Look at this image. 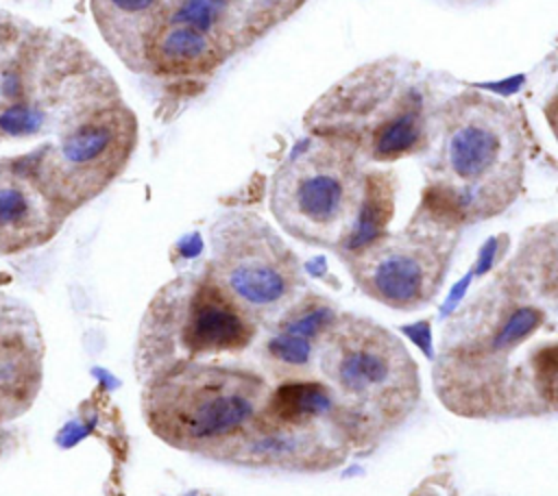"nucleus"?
<instances>
[{"mask_svg": "<svg viewBox=\"0 0 558 496\" xmlns=\"http://www.w3.org/2000/svg\"><path fill=\"white\" fill-rule=\"evenodd\" d=\"M268 396V381L255 372L185 361L146 381L142 409L161 442L222 459L262 416Z\"/></svg>", "mask_w": 558, "mask_h": 496, "instance_id": "f257e3e1", "label": "nucleus"}, {"mask_svg": "<svg viewBox=\"0 0 558 496\" xmlns=\"http://www.w3.org/2000/svg\"><path fill=\"white\" fill-rule=\"evenodd\" d=\"M440 170L456 187L451 207L475 209L488 200V185L510 174L517 161L519 128L506 107L482 96H460L447 104L440 120Z\"/></svg>", "mask_w": 558, "mask_h": 496, "instance_id": "f03ea898", "label": "nucleus"}, {"mask_svg": "<svg viewBox=\"0 0 558 496\" xmlns=\"http://www.w3.org/2000/svg\"><path fill=\"white\" fill-rule=\"evenodd\" d=\"M218 281L248 313L279 309L296 287V263L255 215H233L214 233Z\"/></svg>", "mask_w": 558, "mask_h": 496, "instance_id": "7ed1b4c3", "label": "nucleus"}, {"mask_svg": "<svg viewBox=\"0 0 558 496\" xmlns=\"http://www.w3.org/2000/svg\"><path fill=\"white\" fill-rule=\"evenodd\" d=\"M253 337L251 313L220 283H203L174 328L142 337L137 368L148 381L177 363L240 352Z\"/></svg>", "mask_w": 558, "mask_h": 496, "instance_id": "20e7f679", "label": "nucleus"}, {"mask_svg": "<svg viewBox=\"0 0 558 496\" xmlns=\"http://www.w3.org/2000/svg\"><path fill=\"white\" fill-rule=\"evenodd\" d=\"M275 213L299 237L327 239L355 209V172L340 154H314L275 185Z\"/></svg>", "mask_w": 558, "mask_h": 496, "instance_id": "39448f33", "label": "nucleus"}, {"mask_svg": "<svg viewBox=\"0 0 558 496\" xmlns=\"http://www.w3.org/2000/svg\"><path fill=\"white\" fill-rule=\"evenodd\" d=\"M399 348L390 337L366 324H351L329 333L320 352V370L344 409H355L390 385Z\"/></svg>", "mask_w": 558, "mask_h": 496, "instance_id": "423d86ee", "label": "nucleus"}, {"mask_svg": "<svg viewBox=\"0 0 558 496\" xmlns=\"http://www.w3.org/2000/svg\"><path fill=\"white\" fill-rule=\"evenodd\" d=\"M225 461L286 470H318L331 461V448L316 426H294L259 416L229 448Z\"/></svg>", "mask_w": 558, "mask_h": 496, "instance_id": "0eeeda50", "label": "nucleus"}, {"mask_svg": "<svg viewBox=\"0 0 558 496\" xmlns=\"http://www.w3.org/2000/svg\"><path fill=\"white\" fill-rule=\"evenodd\" d=\"M438 259L416 244H390L373 250L357 270L364 289L390 305L414 307L425 300L440 278H436Z\"/></svg>", "mask_w": 558, "mask_h": 496, "instance_id": "6e6552de", "label": "nucleus"}, {"mask_svg": "<svg viewBox=\"0 0 558 496\" xmlns=\"http://www.w3.org/2000/svg\"><path fill=\"white\" fill-rule=\"evenodd\" d=\"M333 407L336 398L329 385L318 381H288L270 389L262 416L283 424L316 426V420L329 416Z\"/></svg>", "mask_w": 558, "mask_h": 496, "instance_id": "1a4fd4ad", "label": "nucleus"}, {"mask_svg": "<svg viewBox=\"0 0 558 496\" xmlns=\"http://www.w3.org/2000/svg\"><path fill=\"white\" fill-rule=\"evenodd\" d=\"M425 137V115L421 96L401 111L379 124L373 133V154L377 159H395L418 148Z\"/></svg>", "mask_w": 558, "mask_h": 496, "instance_id": "9d476101", "label": "nucleus"}, {"mask_svg": "<svg viewBox=\"0 0 558 496\" xmlns=\"http://www.w3.org/2000/svg\"><path fill=\"white\" fill-rule=\"evenodd\" d=\"M390 209H392V200H390L388 187L381 183H368L364 198L357 207L353 226L347 235V248L364 250L371 244H375L381 235V228L386 226Z\"/></svg>", "mask_w": 558, "mask_h": 496, "instance_id": "9b49d317", "label": "nucleus"}, {"mask_svg": "<svg viewBox=\"0 0 558 496\" xmlns=\"http://www.w3.org/2000/svg\"><path fill=\"white\" fill-rule=\"evenodd\" d=\"M113 133L102 124H83L61 144V157L70 165H87L107 152Z\"/></svg>", "mask_w": 558, "mask_h": 496, "instance_id": "f8f14e48", "label": "nucleus"}, {"mask_svg": "<svg viewBox=\"0 0 558 496\" xmlns=\"http://www.w3.org/2000/svg\"><path fill=\"white\" fill-rule=\"evenodd\" d=\"M35 224L31 196L17 185H0V237H20Z\"/></svg>", "mask_w": 558, "mask_h": 496, "instance_id": "ddd939ff", "label": "nucleus"}, {"mask_svg": "<svg viewBox=\"0 0 558 496\" xmlns=\"http://www.w3.org/2000/svg\"><path fill=\"white\" fill-rule=\"evenodd\" d=\"M268 357L283 368H303L310 363L312 359V339L299 337V335H290V333H281L270 337L266 344Z\"/></svg>", "mask_w": 558, "mask_h": 496, "instance_id": "4468645a", "label": "nucleus"}, {"mask_svg": "<svg viewBox=\"0 0 558 496\" xmlns=\"http://www.w3.org/2000/svg\"><path fill=\"white\" fill-rule=\"evenodd\" d=\"M331 324H333V311L329 307H310V309H303V311L286 318L281 322L279 331L314 342L325 331H329Z\"/></svg>", "mask_w": 558, "mask_h": 496, "instance_id": "2eb2a0df", "label": "nucleus"}, {"mask_svg": "<svg viewBox=\"0 0 558 496\" xmlns=\"http://www.w3.org/2000/svg\"><path fill=\"white\" fill-rule=\"evenodd\" d=\"M543 322V311L536 307H519L514 309L508 320L504 322L501 331L495 335L493 339V348L495 350H504L510 348L514 344H519L523 337H527L538 324Z\"/></svg>", "mask_w": 558, "mask_h": 496, "instance_id": "dca6fc26", "label": "nucleus"}, {"mask_svg": "<svg viewBox=\"0 0 558 496\" xmlns=\"http://www.w3.org/2000/svg\"><path fill=\"white\" fill-rule=\"evenodd\" d=\"M161 50L166 57L192 61L207 52V39L203 37V33H198L190 26H179L163 37Z\"/></svg>", "mask_w": 558, "mask_h": 496, "instance_id": "f3484780", "label": "nucleus"}, {"mask_svg": "<svg viewBox=\"0 0 558 496\" xmlns=\"http://www.w3.org/2000/svg\"><path fill=\"white\" fill-rule=\"evenodd\" d=\"M222 7H225V0H183L172 22L190 26L198 33H207L214 26L216 15L222 11Z\"/></svg>", "mask_w": 558, "mask_h": 496, "instance_id": "a211bd4d", "label": "nucleus"}, {"mask_svg": "<svg viewBox=\"0 0 558 496\" xmlns=\"http://www.w3.org/2000/svg\"><path fill=\"white\" fill-rule=\"evenodd\" d=\"M44 115L26 104H11L0 113V131L11 137L33 135L39 131Z\"/></svg>", "mask_w": 558, "mask_h": 496, "instance_id": "6ab92c4d", "label": "nucleus"}, {"mask_svg": "<svg viewBox=\"0 0 558 496\" xmlns=\"http://www.w3.org/2000/svg\"><path fill=\"white\" fill-rule=\"evenodd\" d=\"M403 333L427 355L432 357V331H429V322H416L410 326H403Z\"/></svg>", "mask_w": 558, "mask_h": 496, "instance_id": "aec40b11", "label": "nucleus"}, {"mask_svg": "<svg viewBox=\"0 0 558 496\" xmlns=\"http://www.w3.org/2000/svg\"><path fill=\"white\" fill-rule=\"evenodd\" d=\"M495 252H497V237H490L482 250H480V257H477V265H475V274H484L490 270L493 261H495Z\"/></svg>", "mask_w": 558, "mask_h": 496, "instance_id": "412c9836", "label": "nucleus"}, {"mask_svg": "<svg viewBox=\"0 0 558 496\" xmlns=\"http://www.w3.org/2000/svg\"><path fill=\"white\" fill-rule=\"evenodd\" d=\"M471 276H473V274H466V276L460 281V283H456V285H453L451 294H449V296H447V300H445L442 313H449V311H451V309L458 305V300H460V298L464 296V292H466V285L471 283Z\"/></svg>", "mask_w": 558, "mask_h": 496, "instance_id": "4be33fe9", "label": "nucleus"}, {"mask_svg": "<svg viewBox=\"0 0 558 496\" xmlns=\"http://www.w3.org/2000/svg\"><path fill=\"white\" fill-rule=\"evenodd\" d=\"M113 7L126 11V13H140V11H146L150 9L157 0H109Z\"/></svg>", "mask_w": 558, "mask_h": 496, "instance_id": "5701e85b", "label": "nucleus"}, {"mask_svg": "<svg viewBox=\"0 0 558 496\" xmlns=\"http://www.w3.org/2000/svg\"><path fill=\"white\" fill-rule=\"evenodd\" d=\"M545 113H547L549 126H551V131H554V135H556V139H558V89H556V94L551 96V100L547 102Z\"/></svg>", "mask_w": 558, "mask_h": 496, "instance_id": "b1692460", "label": "nucleus"}, {"mask_svg": "<svg viewBox=\"0 0 558 496\" xmlns=\"http://www.w3.org/2000/svg\"><path fill=\"white\" fill-rule=\"evenodd\" d=\"M181 252H183L185 257H194V255H198V252H201V241H198V237H196V235H192L190 239H185V241L181 244Z\"/></svg>", "mask_w": 558, "mask_h": 496, "instance_id": "393cba45", "label": "nucleus"}, {"mask_svg": "<svg viewBox=\"0 0 558 496\" xmlns=\"http://www.w3.org/2000/svg\"><path fill=\"white\" fill-rule=\"evenodd\" d=\"M547 285H549V289L558 296V255H556V259L549 263V270H547Z\"/></svg>", "mask_w": 558, "mask_h": 496, "instance_id": "a878e982", "label": "nucleus"}, {"mask_svg": "<svg viewBox=\"0 0 558 496\" xmlns=\"http://www.w3.org/2000/svg\"><path fill=\"white\" fill-rule=\"evenodd\" d=\"M17 91H20V80H17V76H15V74L4 76V94H7L9 98H13V96H17Z\"/></svg>", "mask_w": 558, "mask_h": 496, "instance_id": "bb28decb", "label": "nucleus"}]
</instances>
